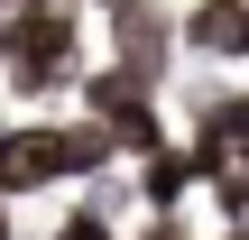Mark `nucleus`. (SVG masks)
Wrapping results in <instances>:
<instances>
[{
	"mask_svg": "<svg viewBox=\"0 0 249 240\" xmlns=\"http://www.w3.org/2000/svg\"><path fill=\"white\" fill-rule=\"evenodd\" d=\"M74 111L102 120V129L120 139V157H157V148H176V139H166V92H157L148 74H129V65H92L83 92H74Z\"/></svg>",
	"mask_w": 249,
	"mask_h": 240,
	"instance_id": "1",
	"label": "nucleus"
},
{
	"mask_svg": "<svg viewBox=\"0 0 249 240\" xmlns=\"http://www.w3.org/2000/svg\"><path fill=\"white\" fill-rule=\"evenodd\" d=\"M111 65H129V74H148V83L166 92V74L185 65V18H166L157 0L111 9Z\"/></svg>",
	"mask_w": 249,
	"mask_h": 240,
	"instance_id": "2",
	"label": "nucleus"
},
{
	"mask_svg": "<svg viewBox=\"0 0 249 240\" xmlns=\"http://www.w3.org/2000/svg\"><path fill=\"white\" fill-rule=\"evenodd\" d=\"M46 185H74V176H65V120H18L9 148H0V194L28 203V194H46Z\"/></svg>",
	"mask_w": 249,
	"mask_h": 240,
	"instance_id": "3",
	"label": "nucleus"
},
{
	"mask_svg": "<svg viewBox=\"0 0 249 240\" xmlns=\"http://www.w3.org/2000/svg\"><path fill=\"white\" fill-rule=\"evenodd\" d=\"M249 46V0H194L185 9V55H231Z\"/></svg>",
	"mask_w": 249,
	"mask_h": 240,
	"instance_id": "4",
	"label": "nucleus"
},
{
	"mask_svg": "<svg viewBox=\"0 0 249 240\" xmlns=\"http://www.w3.org/2000/svg\"><path fill=\"white\" fill-rule=\"evenodd\" d=\"M194 139H213V148L249 157V92H240V83H222V92H194Z\"/></svg>",
	"mask_w": 249,
	"mask_h": 240,
	"instance_id": "5",
	"label": "nucleus"
},
{
	"mask_svg": "<svg viewBox=\"0 0 249 240\" xmlns=\"http://www.w3.org/2000/svg\"><path fill=\"white\" fill-rule=\"evenodd\" d=\"M55 240H120V222H111V203H92V194H83V203L55 222Z\"/></svg>",
	"mask_w": 249,
	"mask_h": 240,
	"instance_id": "6",
	"label": "nucleus"
},
{
	"mask_svg": "<svg viewBox=\"0 0 249 240\" xmlns=\"http://www.w3.org/2000/svg\"><path fill=\"white\" fill-rule=\"evenodd\" d=\"M213 194H222V213H231V222H249V157H231V166L213 176Z\"/></svg>",
	"mask_w": 249,
	"mask_h": 240,
	"instance_id": "7",
	"label": "nucleus"
},
{
	"mask_svg": "<svg viewBox=\"0 0 249 240\" xmlns=\"http://www.w3.org/2000/svg\"><path fill=\"white\" fill-rule=\"evenodd\" d=\"M18 46H28V9H0V74L18 65Z\"/></svg>",
	"mask_w": 249,
	"mask_h": 240,
	"instance_id": "8",
	"label": "nucleus"
},
{
	"mask_svg": "<svg viewBox=\"0 0 249 240\" xmlns=\"http://www.w3.org/2000/svg\"><path fill=\"white\" fill-rule=\"evenodd\" d=\"M139 240H194V231H185V213H148V231H139Z\"/></svg>",
	"mask_w": 249,
	"mask_h": 240,
	"instance_id": "9",
	"label": "nucleus"
},
{
	"mask_svg": "<svg viewBox=\"0 0 249 240\" xmlns=\"http://www.w3.org/2000/svg\"><path fill=\"white\" fill-rule=\"evenodd\" d=\"M0 240H18V213H9V194H0Z\"/></svg>",
	"mask_w": 249,
	"mask_h": 240,
	"instance_id": "10",
	"label": "nucleus"
},
{
	"mask_svg": "<svg viewBox=\"0 0 249 240\" xmlns=\"http://www.w3.org/2000/svg\"><path fill=\"white\" fill-rule=\"evenodd\" d=\"M83 9H102V18H111V9H139V0H83Z\"/></svg>",
	"mask_w": 249,
	"mask_h": 240,
	"instance_id": "11",
	"label": "nucleus"
},
{
	"mask_svg": "<svg viewBox=\"0 0 249 240\" xmlns=\"http://www.w3.org/2000/svg\"><path fill=\"white\" fill-rule=\"evenodd\" d=\"M9 9H65V0H9Z\"/></svg>",
	"mask_w": 249,
	"mask_h": 240,
	"instance_id": "12",
	"label": "nucleus"
},
{
	"mask_svg": "<svg viewBox=\"0 0 249 240\" xmlns=\"http://www.w3.org/2000/svg\"><path fill=\"white\" fill-rule=\"evenodd\" d=\"M9 129H18V120H0V148H9Z\"/></svg>",
	"mask_w": 249,
	"mask_h": 240,
	"instance_id": "13",
	"label": "nucleus"
},
{
	"mask_svg": "<svg viewBox=\"0 0 249 240\" xmlns=\"http://www.w3.org/2000/svg\"><path fill=\"white\" fill-rule=\"evenodd\" d=\"M240 65H249V46H240Z\"/></svg>",
	"mask_w": 249,
	"mask_h": 240,
	"instance_id": "14",
	"label": "nucleus"
}]
</instances>
